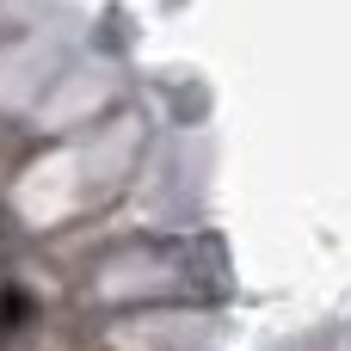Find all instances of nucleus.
<instances>
[{
  "label": "nucleus",
  "instance_id": "nucleus-2",
  "mask_svg": "<svg viewBox=\"0 0 351 351\" xmlns=\"http://www.w3.org/2000/svg\"><path fill=\"white\" fill-rule=\"evenodd\" d=\"M0 222H6V216H0Z\"/></svg>",
  "mask_w": 351,
  "mask_h": 351
},
{
  "label": "nucleus",
  "instance_id": "nucleus-1",
  "mask_svg": "<svg viewBox=\"0 0 351 351\" xmlns=\"http://www.w3.org/2000/svg\"><path fill=\"white\" fill-rule=\"evenodd\" d=\"M31 321H37V296H31L25 284H0V346L19 339Z\"/></svg>",
  "mask_w": 351,
  "mask_h": 351
}]
</instances>
